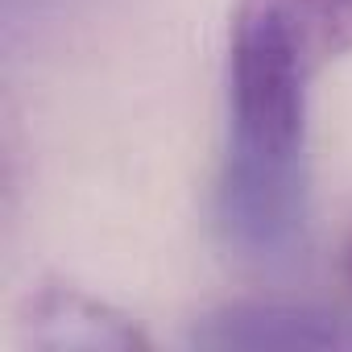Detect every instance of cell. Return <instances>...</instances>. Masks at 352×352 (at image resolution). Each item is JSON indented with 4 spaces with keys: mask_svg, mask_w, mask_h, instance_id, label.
<instances>
[{
    "mask_svg": "<svg viewBox=\"0 0 352 352\" xmlns=\"http://www.w3.org/2000/svg\"><path fill=\"white\" fill-rule=\"evenodd\" d=\"M319 67L274 0H241L228 38V137L216 183V228L249 265L298 253L311 199V79Z\"/></svg>",
    "mask_w": 352,
    "mask_h": 352,
    "instance_id": "obj_1",
    "label": "cell"
},
{
    "mask_svg": "<svg viewBox=\"0 0 352 352\" xmlns=\"http://www.w3.org/2000/svg\"><path fill=\"white\" fill-rule=\"evenodd\" d=\"M191 344L216 352H270V348H319V352H352V315L286 302V298H241L208 311L191 327Z\"/></svg>",
    "mask_w": 352,
    "mask_h": 352,
    "instance_id": "obj_2",
    "label": "cell"
},
{
    "mask_svg": "<svg viewBox=\"0 0 352 352\" xmlns=\"http://www.w3.org/2000/svg\"><path fill=\"white\" fill-rule=\"evenodd\" d=\"M21 340L30 348H50V352H133V348H145V331L124 315L116 311L112 302L79 290V286H67V282H46L38 286L25 307H21Z\"/></svg>",
    "mask_w": 352,
    "mask_h": 352,
    "instance_id": "obj_3",
    "label": "cell"
},
{
    "mask_svg": "<svg viewBox=\"0 0 352 352\" xmlns=\"http://www.w3.org/2000/svg\"><path fill=\"white\" fill-rule=\"evenodd\" d=\"M344 278H348V286H352V232H348V241H344Z\"/></svg>",
    "mask_w": 352,
    "mask_h": 352,
    "instance_id": "obj_4",
    "label": "cell"
}]
</instances>
